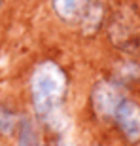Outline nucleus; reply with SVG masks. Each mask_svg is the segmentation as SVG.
I'll use <instances>...</instances> for the list:
<instances>
[{
	"label": "nucleus",
	"mask_w": 140,
	"mask_h": 146,
	"mask_svg": "<svg viewBox=\"0 0 140 146\" xmlns=\"http://www.w3.org/2000/svg\"><path fill=\"white\" fill-rule=\"evenodd\" d=\"M32 104L40 118L48 119L57 114L66 91V76L59 65L46 61L38 65L30 78Z\"/></svg>",
	"instance_id": "f257e3e1"
},
{
	"label": "nucleus",
	"mask_w": 140,
	"mask_h": 146,
	"mask_svg": "<svg viewBox=\"0 0 140 146\" xmlns=\"http://www.w3.org/2000/svg\"><path fill=\"white\" fill-rule=\"evenodd\" d=\"M114 118L118 121L119 129L131 142H136L140 139V106L133 101H121L116 108Z\"/></svg>",
	"instance_id": "f03ea898"
},
{
	"label": "nucleus",
	"mask_w": 140,
	"mask_h": 146,
	"mask_svg": "<svg viewBox=\"0 0 140 146\" xmlns=\"http://www.w3.org/2000/svg\"><path fill=\"white\" fill-rule=\"evenodd\" d=\"M91 101H93L95 112L102 118H108V116L116 114V108L119 106V103L123 99H121L116 86L108 84V82H98L91 93Z\"/></svg>",
	"instance_id": "7ed1b4c3"
},
{
	"label": "nucleus",
	"mask_w": 140,
	"mask_h": 146,
	"mask_svg": "<svg viewBox=\"0 0 140 146\" xmlns=\"http://www.w3.org/2000/svg\"><path fill=\"white\" fill-rule=\"evenodd\" d=\"M53 8L59 17L72 21L83 13V10L87 8V0H53Z\"/></svg>",
	"instance_id": "20e7f679"
},
{
	"label": "nucleus",
	"mask_w": 140,
	"mask_h": 146,
	"mask_svg": "<svg viewBox=\"0 0 140 146\" xmlns=\"http://www.w3.org/2000/svg\"><path fill=\"white\" fill-rule=\"evenodd\" d=\"M17 146H40L38 144V137L34 131L32 123L28 119L21 121V129H19V144Z\"/></svg>",
	"instance_id": "39448f33"
},
{
	"label": "nucleus",
	"mask_w": 140,
	"mask_h": 146,
	"mask_svg": "<svg viewBox=\"0 0 140 146\" xmlns=\"http://www.w3.org/2000/svg\"><path fill=\"white\" fill-rule=\"evenodd\" d=\"M13 129H15V116L8 112L4 106H0V133L10 135Z\"/></svg>",
	"instance_id": "423d86ee"
}]
</instances>
